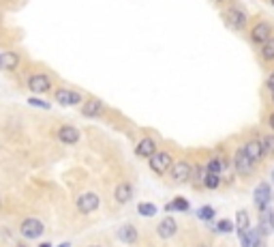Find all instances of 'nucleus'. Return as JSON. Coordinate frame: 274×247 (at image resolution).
Wrapping results in <instances>:
<instances>
[{
	"instance_id": "1",
	"label": "nucleus",
	"mask_w": 274,
	"mask_h": 247,
	"mask_svg": "<svg viewBox=\"0 0 274 247\" xmlns=\"http://www.w3.org/2000/svg\"><path fill=\"white\" fill-rule=\"evenodd\" d=\"M234 164H236V170H238V174H242V176H246V174H251L253 172V164L255 161L246 155V150H244V146L236 153V157H234Z\"/></svg>"
},
{
	"instance_id": "2",
	"label": "nucleus",
	"mask_w": 274,
	"mask_h": 247,
	"mask_svg": "<svg viewBox=\"0 0 274 247\" xmlns=\"http://www.w3.org/2000/svg\"><path fill=\"white\" fill-rule=\"evenodd\" d=\"M28 88L32 90V93H47V90L52 88V80L43 73H37L28 80Z\"/></svg>"
},
{
	"instance_id": "3",
	"label": "nucleus",
	"mask_w": 274,
	"mask_h": 247,
	"mask_svg": "<svg viewBox=\"0 0 274 247\" xmlns=\"http://www.w3.org/2000/svg\"><path fill=\"white\" fill-rule=\"evenodd\" d=\"M171 165V157L169 153H157L150 157V168H152L157 174H163V172H167Z\"/></svg>"
},
{
	"instance_id": "4",
	"label": "nucleus",
	"mask_w": 274,
	"mask_h": 247,
	"mask_svg": "<svg viewBox=\"0 0 274 247\" xmlns=\"http://www.w3.org/2000/svg\"><path fill=\"white\" fill-rule=\"evenodd\" d=\"M21 234H24L26 239H37V236L43 234V224L39 222V219H35V217L26 219V222L21 224Z\"/></svg>"
},
{
	"instance_id": "5",
	"label": "nucleus",
	"mask_w": 274,
	"mask_h": 247,
	"mask_svg": "<svg viewBox=\"0 0 274 247\" xmlns=\"http://www.w3.org/2000/svg\"><path fill=\"white\" fill-rule=\"evenodd\" d=\"M99 206V196L96 193H82L77 198V208L79 213H92Z\"/></svg>"
},
{
	"instance_id": "6",
	"label": "nucleus",
	"mask_w": 274,
	"mask_h": 247,
	"mask_svg": "<svg viewBox=\"0 0 274 247\" xmlns=\"http://www.w3.org/2000/svg\"><path fill=\"white\" fill-rule=\"evenodd\" d=\"M171 179L176 183H186L191 179V165L186 161H178L171 165Z\"/></svg>"
},
{
	"instance_id": "7",
	"label": "nucleus",
	"mask_w": 274,
	"mask_h": 247,
	"mask_svg": "<svg viewBox=\"0 0 274 247\" xmlns=\"http://www.w3.org/2000/svg\"><path fill=\"white\" fill-rule=\"evenodd\" d=\"M253 198H255V206L259 208V211H266V208H268V200H270V185H268V183L257 185Z\"/></svg>"
},
{
	"instance_id": "8",
	"label": "nucleus",
	"mask_w": 274,
	"mask_h": 247,
	"mask_svg": "<svg viewBox=\"0 0 274 247\" xmlns=\"http://www.w3.org/2000/svg\"><path fill=\"white\" fill-rule=\"evenodd\" d=\"M56 101L62 105H77L79 101H82V95L75 93V90L60 88V90H56Z\"/></svg>"
},
{
	"instance_id": "9",
	"label": "nucleus",
	"mask_w": 274,
	"mask_h": 247,
	"mask_svg": "<svg viewBox=\"0 0 274 247\" xmlns=\"http://www.w3.org/2000/svg\"><path fill=\"white\" fill-rule=\"evenodd\" d=\"M135 153L139 155V157H152V155H157V144H154L152 138H144L142 142L137 144Z\"/></svg>"
},
{
	"instance_id": "10",
	"label": "nucleus",
	"mask_w": 274,
	"mask_h": 247,
	"mask_svg": "<svg viewBox=\"0 0 274 247\" xmlns=\"http://www.w3.org/2000/svg\"><path fill=\"white\" fill-rule=\"evenodd\" d=\"M227 21H229V26H232V28L240 30V28H244V24H246V15L240 9H229Z\"/></svg>"
},
{
	"instance_id": "11",
	"label": "nucleus",
	"mask_w": 274,
	"mask_h": 247,
	"mask_svg": "<svg viewBox=\"0 0 274 247\" xmlns=\"http://www.w3.org/2000/svg\"><path fill=\"white\" fill-rule=\"evenodd\" d=\"M251 39H253L255 43H264L266 45V41H270V26L268 24H257L253 32H251Z\"/></svg>"
},
{
	"instance_id": "12",
	"label": "nucleus",
	"mask_w": 274,
	"mask_h": 247,
	"mask_svg": "<svg viewBox=\"0 0 274 247\" xmlns=\"http://www.w3.org/2000/svg\"><path fill=\"white\" fill-rule=\"evenodd\" d=\"M19 64V56L15 52H4L0 54V67L7 69V71H13V69H18Z\"/></svg>"
},
{
	"instance_id": "13",
	"label": "nucleus",
	"mask_w": 274,
	"mask_h": 247,
	"mask_svg": "<svg viewBox=\"0 0 274 247\" xmlns=\"http://www.w3.org/2000/svg\"><path fill=\"white\" fill-rule=\"evenodd\" d=\"M58 138H60L64 144H75V142L79 140V131H77L75 127L67 125V127H60V131H58Z\"/></svg>"
},
{
	"instance_id": "14",
	"label": "nucleus",
	"mask_w": 274,
	"mask_h": 247,
	"mask_svg": "<svg viewBox=\"0 0 274 247\" xmlns=\"http://www.w3.org/2000/svg\"><path fill=\"white\" fill-rule=\"evenodd\" d=\"M176 228H178V226H176V219L174 217H165L163 222L159 224V234L163 236V239H169V236L176 234Z\"/></svg>"
},
{
	"instance_id": "15",
	"label": "nucleus",
	"mask_w": 274,
	"mask_h": 247,
	"mask_svg": "<svg viewBox=\"0 0 274 247\" xmlns=\"http://www.w3.org/2000/svg\"><path fill=\"white\" fill-rule=\"evenodd\" d=\"M133 198V187L131 183H120V185L116 187V200L120 204H127L128 200Z\"/></svg>"
},
{
	"instance_id": "16",
	"label": "nucleus",
	"mask_w": 274,
	"mask_h": 247,
	"mask_svg": "<svg viewBox=\"0 0 274 247\" xmlns=\"http://www.w3.org/2000/svg\"><path fill=\"white\" fill-rule=\"evenodd\" d=\"M101 112H103V103H101V99H96V97H92V99H88L84 103V114L86 116H99Z\"/></svg>"
},
{
	"instance_id": "17",
	"label": "nucleus",
	"mask_w": 274,
	"mask_h": 247,
	"mask_svg": "<svg viewBox=\"0 0 274 247\" xmlns=\"http://www.w3.org/2000/svg\"><path fill=\"white\" fill-rule=\"evenodd\" d=\"M272 224H274V213L270 208H266L264 215H261V224H259V234L261 236H268L272 230Z\"/></svg>"
},
{
	"instance_id": "18",
	"label": "nucleus",
	"mask_w": 274,
	"mask_h": 247,
	"mask_svg": "<svg viewBox=\"0 0 274 247\" xmlns=\"http://www.w3.org/2000/svg\"><path fill=\"white\" fill-rule=\"evenodd\" d=\"M244 150H246V155H249V157L253 159V161H257V159L264 157V146H261V142H257V140H253V142L246 144Z\"/></svg>"
},
{
	"instance_id": "19",
	"label": "nucleus",
	"mask_w": 274,
	"mask_h": 247,
	"mask_svg": "<svg viewBox=\"0 0 274 247\" xmlns=\"http://www.w3.org/2000/svg\"><path fill=\"white\" fill-rule=\"evenodd\" d=\"M118 239L120 241H125V243H135L137 241V230L133 228V226H122L120 228V232H118Z\"/></svg>"
},
{
	"instance_id": "20",
	"label": "nucleus",
	"mask_w": 274,
	"mask_h": 247,
	"mask_svg": "<svg viewBox=\"0 0 274 247\" xmlns=\"http://www.w3.org/2000/svg\"><path fill=\"white\" fill-rule=\"evenodd\" d=\"M236 228H238L240 234L249 230V213L246 211H238V215H236Z\"/></svg>"
},
{
	"instance_id": "21",
	"label": "nucleus",
	"mask_w": 274,
	"mask_h": 247,
	"mask_svg": "<svg viewBox=\"0 0 274 247\" xmlns=\"http://www.w3.org/2000/svg\"><path fill=\"white\" fill-rule=\"evenodd\" d=\"M165 208H167V211H189V200H184V198H176V200L169 202Z\"/></svg>"
},
{
	"instance_id": "22",
	"label": "nucleus",
	"mask_w": 274,
	"mask_h": 247,
	"mask_svg": "<svg viewBox=\"0 0 274 247\" xmlns=\"http://www.w3.org/2000/svg\"><path fill=\"white\" fill-rule=\"evenodd\" d=\"M203 183H206L208 189H217V187L221 185V179H219V174H210V172H208L206 179H203Z\"/></svg>"
},
{
	"instance_id": "23",
	"label": "nucleus",
	"mask_w": 274,
	"mask_h": 247,
	"mask_svg": "<svg viewBox=\"0 0 274 247\" xmlns=\"http://www.w3.org/2000/svg\"><path fill=\"white\" fill-rule=\"evenodd\" d=\"M223 168H225V161H219V159L208 161V172H210V174H219Z\"/></svg>"
},
{
	"instance_id": "24",
	"label": "nucleus",
	"mask_w": 274,
	"mask_h": 247,
	"mask_svg": "<svg viewBox=\"0 0 274 247\" xmlns=\"http://www.w3.org/2000/svg\"><path fill=\"white\" fill-rule=\"evenodd\" d=\"M261 146H264V155H274V136H266L261 140Z\"/></svg>"
},
{
	"instance_id": "25",
	"label": "nucleus",
	"mask_w": 274,
	"mask_h": 247,
	"mask_svg": "<svg viewBox=\"0 0 274 247\" xmlns=\"http://www.w3.org/2000/svg\"><path fill=\"white\" fill-rule=\"evenodd\" d=\"M197 217L203 219V222H210V219L214 217V208L212 206H201L200 213H197Z\"/></svg>"
},
{
	"instance_id": "26",
	"label": "nucleus",
	"mask_w": 274,
	"mask_h": 247,
	"mask_svg": "<svg viewBox=\"0 0 274 247\" xmlns=\"http://www.w3.org/2000/svg\"><path fill=\"white\" fill-rule=\"evenodd\" d=\"M139 213L144 215V217H152L154 213H157V206L154 204H139V208H137Z\"/></svg>"
},
{
	"instance_id": "27",
	"label": "nucleus",
	"mask_w": 274,
	"mask_h": 247,
	"mask_svg": "<svg viewBox=\"0 0 274 247\" xmlns=\"http://www.w3.org/2000/svg\"><path fill=\"white\" fill-rule=\"evenodd\" d=\"M264 58H266V61H272V58H274V39L266 41V45H264Z\"/></svg>"
},
{
	"instance_id": "28",
	"label": "nucleus",
	"mask_w": 274,
	"mask_h": 247,
	"mask_svg": "<svg viewBox=\"0 0 274 247\" xmlns=\"http://www.w3.org/2000/svg\"><path fill=\"white\" fill-rule=\"evenodd\" d=\"M221 232H232L234 230V224L232 222H227V219H223V222H219V226H217Z\"/></svg>"
},
{
	"instance_id": "29",
	"label": "nucleus",
	"mask_w": 274,
	"mask_h": 247,
	"mask_svg": "<svg viewBox=\"0 0 274 247\" xmlns=\"http://www.w3.org/2000/svg\"><path fill=\"white\" fill-rule=\"evenodd\" d=\"M28 103L37 105V107H43V110H47V107H50V103H45V101H41V99H28Z\"/></svg>"
},
{
	"instance_id": "30",
	"label": "nucleus",
	"mask_w": 274,
	"mask_h": 247,
	"mask_svg": "<svg viewBox=\"0 0 274 247\" xmlns=\"http://www.w3.org/2000/svg\"><path fill=\"white\" fill-rule=\"evenodd\" d=\"M268 86H270V90H274V73L270 75V80H268Z\"/></svg>"
},
{
	"instance_id": "31",
	"label": "nucleus",
	"mask_w": 274,
	"mask_h": 247,
	"mask_svg": "<svg viewBox=\"0 0 274 247\" xmlns=\"http://www.w3.org/2000/svg\"><path fill=\"white\" fill-rule=\"evenodd\" d=\"M270 127H272V129H274V114H272V116H270Z\"/></svg>"
},
{
	"instance_id": "32",
	"label": "nucleus",
	"mask_w": 274,
	"mask_h": 247,
	"mask_svg": "<svg viewBox=\"0 0 274 247\" xmlns=\"http://www.w3.org/2000/svg\"><path fill=\"white\" fill-rule=\"evenodd\" d=\"M58 247H69V243H62V245H58Z\"/></svg>"
},
{
	"instance_id": "33",
	"label": "nucleus",
	"mask_w": 274,
	"mask_h": 247,
	"mask_svg": "<svg viewBox=\"0 0 274 247\" xmlns=\"http://www.w3.org/2000/svg\"><path fill=\"white\" fill-rule=\"evenodd\" d=\"M39 247H50V245H47V243H43V245H39Z\"/></svg>"
},
{
	"instance_id": "34",
	"label": "nucleus",
	"mask_w": 274,
	"mask_h": 247,
	"mask_svg": "<svg viewBox=\"0 0 274 247\" xmlns=\"http://www.w3.org/2000/svg\"><path fill=\"white\" fill-rule=\"evenodd\" d=\"M272 181H274V172H272Z\"/></svg>"
},
{
	"instance_id": "35",
	"label": "nucleus",
	"mask_w": 274,
	"mask_h": 247,
	"mask_svg": "<svg viewBox=\"0 0 274 247\" xmlns=\"http://www.w3.org/2000/svg\"><path fill=\"white\" fill-rule=\"evenodd\" d=\"M272 101H274V97H272Z\"/></svg>"
},
{
	"instance_id": "36",
	"label": "nucleus",
	"mask_w": 274,
	"mask_h": 247,
	"mask_svg": "<svg viewBox=\"0 0 274 247\" xmlns=\"http://www.w3.org/2000/svg\"><path fill=\"white\" fill-rule=\"evenodd\" d=\"M272 4H274V0H272Z\"/></svg>"
}]
</instances>
